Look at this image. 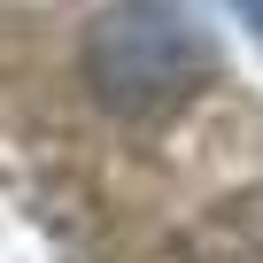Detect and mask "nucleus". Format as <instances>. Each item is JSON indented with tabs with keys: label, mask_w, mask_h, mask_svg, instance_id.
Returning a JSON list of instances; mask_svg holds the SVG:
<instances>
[{
	"label": "nucleus",
	"mask_w": 263,
	"mask_h": 263,
	"mask_svg": "<svg viewBox=\"0 0 263 263\" xmlns=\"http://www.w3.org/2000/svg\"><path fill=\"white\" fill-rule=\"evenodd\" d=\"M217 78V47L186 0H108L85 24V85L116 116H171Z\"/></svg>",
	"instance_id": "obj_1"
},
{
	"label": "nucleus",
	"mask_w": 263,
	"mask_h": 263,
	"mask_svg": "<svg viewBox=\"0 0 263 263\" xmlns=\"http://www.w3.org/2000/svg\"><path fill=\"white\" fill-rule=\"evenodd\" d=\"M240 16L255 24V39H263V0H240Z\"/></svg>",
	"instance_id": "obj_2"
}]
</instances>
